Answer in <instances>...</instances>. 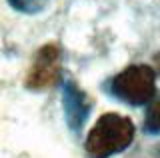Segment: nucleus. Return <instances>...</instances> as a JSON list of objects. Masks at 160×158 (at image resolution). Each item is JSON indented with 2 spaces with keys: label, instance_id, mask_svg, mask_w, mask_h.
<instances>
[{
  "label": "nucleus",
  "instance_id": "2",
  "mask_svg": "<svg viewBox=\"0 0 160 158\" xmlns=\"http://www.w3.org/2000/svg\"><path fill=\"white\" fill-rule=\"evenodd\" d=\"M110 90L120 100L132 106H142L154 98L156 92V74L146 64H132L112 78Z\"/></svg>",
  "mask_w": 160,
  "mask_h": 158
},
{
  "label": "nucleus",
  "instance_id": "5",
  "mask_svg": "<svg viewBox=\"0 0 160 158\" xmlns=\"http://www.w3.org/2000/svg\"><path fill=\"white\" fill-rule=\"evenodd\" d=\"M154 64H156V70L160 72V52L156 54V56H154Z\"/></svg>",
  "mask_w": 160,
  "mask_h": 158
},
{
  "label": "nucleus",
  "instance_id": "4",
  "mask_svg": "<svg viewBox=\"0 0 160 158\" xmlns=\"http://www.w3.org/2000/svg\"><path fill=\"white\" fill-rule=\"evenodd\" d=\"M144 128H146V132H152V134L160 132V98H156L150 104L146 118H144Z\"/></svg>",
  "mask_w": 160,
  "mask_h": 158
},
{
  "label": "nucleus",
  "instance_id": "3",
  "mask_svg": "<svg viewBox=\"0 0 160 158\" xmlns=\"http://www.w3.org/2000/svg\"><path fill=\"white\" fill-rule=\"evenodd\" d=\"M60 74V50L54 44H46L40 48L30 68V74L26 78V86L40 90V88L52 86Z\"/></svg>",
  "mask_w": 160,
  "mask_h": 158
},
{
  "label": "nucleus",
  "instance_id": "1",
  "mask_svg": "<svg viewBox=\"0 0 160 158\" xmlns=\"http://www.w3.org/2000/svg\"><path fill=\"white\" fill-rule=\"evenodd\" d=\"M134 140V124L126 116L116 112L102 114L88 132L86 152L90 158H108L126 150Z\"/></svg>",
  "mask_w": 160,
  "mask_h": 158
}]
</instances>
